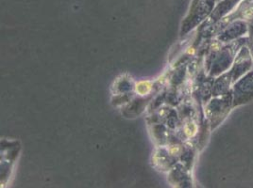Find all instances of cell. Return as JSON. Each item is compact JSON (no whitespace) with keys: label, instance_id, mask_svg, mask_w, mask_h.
Here are the masks:
<instances>
[{"label":"cell","instance_id":"3957f363","mask_svg":"<svg viewBox=\"0 0 253 188\" xmlns=\"http://www.w3.org/2000/svg\"><path fill=\"white\" fill-rule=\"evenodd\" d=\"M233 108L253 101V71L243 75L232 85Z\"/></svg>","mask_w":253,"mask_h":188},{"label":"cell","instance_id":"30bf717a","mask_svg":"<svg viewBox=\"0 0 253 188\" xmlns=\"http://www.w3.org/2000/svg\"><path fill=\"white\" fill-rule=\"evenodd\" d=\"M219 1H220V0H217V2H219Z\"/></svg>","mask_w":253,"mask_h":188},{"label":"cell","instance_id":"9c48e42d","mask_svg":"<svg viewBox=\"0 0 253 188\" xmlns=\"http://www.w3.org/2000/svg\"><path fill=\"white\" fill-rule=\"evenodd\" d=\"M248 45H249V47H250V50H251V53H252V56H253V39H250V41L248 42Z\"/></svg>","mask_w":253,"mask_h":188},{"label":"cell","instance_id":"6da1fadb","mask_svg":"<svg viewBox=\"0 0 253 188\" xmlns=\"http://www.w3.org/2000/svg\"><path fill=\"white\" fill-rule=\"evenodd\" d=\"M250 41L249 37H243L233 42L223 44L215 40L206 58V70L210 77H217L232 68L236 54L243 45Z\"/></svg>","mask_w":253,"mask_h":188},{"label":"cell","instance_id":"52a82bcc","mask_svg":"<svg viewBox=\"0 0 253 188\" xmlns=\"http://www.w3.org/2000/svg\"><path fill=\"white\" fill-rule=\"evenodd\" d=\"M232 75L230 70L226 73H222L221 75L214 78L212 85V96L218 97L230 93L232 91Z\"/></svg>","mask_w":253,"mask_h":188},{"label":"cell","instance_id":"8992f818","mask_svg":"<svg viewBox=\"0 0 253 188\" xmlns=\"http://www.w3.org/2000/svg\"><path fill=\"white\" fill-rule=\"evenodd\" d=\"M243 0H220L215 5L214 9L212 10L211 14L207 17V19L202 23L201 29H205L207 27H210L216 23L225 16L229 15L232 11H234L238 5L242 2Z\"/></svg>","mask_w":253,"mask_h":188},{"label":"cell","instance_id":"ba28073f","mask_svg":"<svg viewBox=\"0 0 253 188\" xmlns=\"http://www.w3.org/2000/svg\"><path fill=\"white\" fill-rule=\"evenodd\" d=\"M205 0H192V3H191V6H190L189 11H193L194 9H196L200 4H201L202 2H204Z\"/></svg>","mask_w":253,"mask_h":188},{"label":"cell","instance_id":"8fae6325","mask_svg":"<svg viewBox=\"0 0 253 188\" xmlns=\"http://www.w3.org/2000/svg\"><path fill=\"white\" fill-rule=\"evenodd\" d=\"M249 1H253V0H249Z\"/></svg>","mask_w":253,"mask_h":188},{"label":"cell","instance_id":"7a4b0ae2","mask_svg":"<svg viewBox=\"0 0 253 188\" xmlns=\"http://www.w3.org/2000/svg\"><path fill=\"white\" fill-rule=\"evenodd\" d=\"M233 108L232 90L225 95L213 97L206 106V115L211 126V130L221 125Z\"/></svg>","mask_w":253,"mask_h":188},{"label":"cell","instance_id":"277c9868","mask_svg":"<svg viewBox=\"0 0 253 188\" xmlns=\"http://www.w3.org/2000/svg\"><path fill=\"white\" fill-rule=\"evenodd\" d=\"M253 65V59L250 47L247 44L243 45L236 54L234 62L232 64L230 72L232 73V82L235 83L238 79H240L243 75L252 71Z\"/></svg>","mask_w":253,"mask_h":188},{"label":"cell","instance_id":"5b68a950","mask_svg":"<svg viewBox=\"0 0 253 188\" xmlns=\"http://www.w3.org/2000/svg\"><path fill=\"white\" fill-rule=\"evenodd\" d=\"M249 35V26L248 23L244 20H234L230 23L217 36L215 40L223 44L233 42L243 37Z\"/></svg>","mask_w":253,"mask_h":188}]
</instances>
